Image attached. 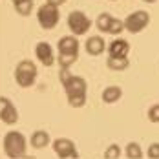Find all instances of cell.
Returning a JSON list of instances; mask_svg holds the SVG:
<instances>
[{"label":"cell","instance_id":"44dd1931","mask_svg":"<svg viewBox=\"0 0 159 159\" xmlns=\"http://www.w3.org/2000/svg\"><path fill=\"white\" fill-rule=\"evenodd\" d=\"M146 156L148 159H159V143H152L146 148Z\"/></svg>","mask_w":159,"mask_h":159},{"label":"cell","instance_id":"7a4b0ae2","mask_svg":"<svg viewBox=\"0 0 159 159\" xmlns=\"http://www.w3.org/2000/svg\"><path fill=\"white\" fill-rule=\"evenodd\" d=\"M2 148H4V154L9 159H22L28 154V139H26V135L22 132L9 130L4 135Z\"/></svg>","mask_w":159,"mask_h":159},{"label":"cell","instance_id":"ba28073f","mask_svg":"<svg viewBox=\"0 0 159 159\" xmlns=\"http://www.w3.org/2000/svg\"><path fill=\"white\" fill-rule=\"evenodd\" d=\"M51 148L59 159H79L77 144L68 137H57L55 141H51Z\"/></svg>","mask_w":159,"mask_h":159},{"label":"cell","instance_id":"8992f818","mask_svg":"<svg viewBox=\"0 0 159 159\" xmlns=\"http://www.w3.org/2000/svg\"><path fill=\"white\" fill-rule=\"evenodd\" d=\"M123 24H125V30L128 33H132V35H137V33H141L150 24V13H146L143 9H137V11H134V13H130V15L123 20Z\"/></svg>","mask_w":159,"mask_h":159},{"label":"cell","instance_id":"7402d4cb","mask_svg":"<svg viewBox=\"0 0 159 159\" xmlns=\"http://www.w3.org/2000/svg\"><path fill=\"white\" fill-rule=\"evenodd\" d=\"M46 4H51V6L59 7V6H62V4H66V0H46Z\"/></svg>","mask_w":159,"mask_h":159},{"label":"cell","instance_id":"4fadbf2b","mask_svg":"<svg viewBox=\"0 0 159 159\" xmlns=\"http://www.w3.org/2000/svg\"><path fill=\"white\" fill-rule=\"evenodd\" d=\"M51 144V135H49L46 130H35L30 137V146L35 150H42Z\"/></svg>","mask_w":159,"mask_h":159},{"label":"cell","instance_id":"ffe728a7","mask_svg":"<svg viewBox=\"0 0 159 159\" xmlns=\"http://www.w3.org/2000/svg\"><path fill=\"white\" fill-rule=\"evenodd\" d=\"M146 117H148V121L150 123H154V125H159V102L157 104H152L148 111H146Z\"/></svg>","mask_w":159,"mask_h":159},{"label":"cell","instance_id":"30bf717a","mask_svg":"<svg viewBox=\"0 0 159 159\" xmlns=\"http://www.w3.org/2000/svg\"><path fill=\"white\" fill-rule=\"evenodd\" d=\"M59 55H66V57H79V40L73 35H64L59 39Z\"/></svg>","mask_w":159,"mask_h":159},{"label":"cell","instance_id":"2e32d148","mask_svg":"<svg viewBox=\"0 0 159 159\" xmlns=\"http://www.w3.org/2000/svg\"><path fill=\"white\" fill-rule=\"evenodd\" d=\"M106 66L113 70V71H125L130 66V59L128 57H108L106 59Z\"/></svg>","mask_w":159,"mask_h":159},{"label":"cell","instance_id":"9c48e42d","mask_svg":"<svg viewBox=\"0 0 159 159\" xmlns=\"http://www.w3.org/2000/svg\"><path fill=\"white\" fill-rule=\"evenodd\" d=\"M0 121L6 125V126H13L18 123V110L16 106L11 102V99L6 95H0Z\"/></svg>","mask_w":159,"mask_h":159},{"label":"cell","instance_id":"9a60e30c","mask_svg":"<svg viewBox=\"0 0 159 159\" xmlns=\"http://www.w3.org/2000/svg\"><path fill=\"white\" fill-rule=\"evenodd\" d=\"M121 97H123V88L121 86H106L104 90H102V102H106V104H113V102H117V101H121Z\"/></svg>","mask_w":159,"mask_h":159},{"label":"cell","instance_id":"5bb4252c","mask_svg":"<svg viewBox=\"0 0 159 159\" xmlns=\"http://www.w3.org/2000/svg\"><path fill=\"white\" fill-rule=\"evenodd\" d=\"M130 53V42L125 39H115L108 46V55L110 57H128Z\"/></svg>","mask_w":159,"mask_h":159},{"label":"cell","instance_id":"52a82bcc","mask_svg":"<svg viewBox=\"0 0 159 159\" xmlns=\"http://www.w3.org/2000/svg\"><path fill=\"white\" fill-rule=\"evenodd\" d=\"M95 28L101 33H106V35H119V33L125 31V24L123 20L111 16L110 13H101L95 20Z\"/></svg>","mask_w":159,"mask_h":159},{"label":"cell","instance_id":"e0dca14e","mask_svg":"<svg viewBox=\"0 0 159 159\" xmlns=\"http://www.w3.org/2000/svg\"><path fill=\"white\" fill-rule=\"evenodd\" d=\"M125 156L128 159H143L144 152L143 148H141V144L135 143V141H132V143L126 144V148H125Z\"/></svg>","mask_w":159,"mask_h":159},{"label":"cell","instance_id":"d6986e66","mask_svg":"<svg viewBox=\"0 0 159 159\" xmlns=\"http://www.w3.org/2000/svg\"><path fill=\"white\" fill-rule=\"evenodd\" d=\"M121 154H123L121 146L115 144V143H111V144H108V148L104 150V159H119Z\"/></svg>","mask_w":159,"mask_h":159},{"label":"cell","instance_id":"ac0fdd59","mask_svg":"<svg viewBox=\"0 0 159 159\" xmlns=\"http://www.w3.org/2000/svg\"><path fill=\"white\" fill-rule=\"evenodd\" d=\"M15 6L16 13L22 16H28L33 11V0H11Z\"/></svg>","mask_w":159,"mask_h":159},{"label":"cell","instance_id":"277c9868","mask_svg":"<svg viewBox=\"0 0 159 159\" xmlns=\"http://www.w3.org/2000/svg\"><path fill=\"white\" fill-rule=\"evenodd\" d=\"M61 20V13L59 7L51 6V4H42L37 9V22L42 30H53Z\"/></svg>","mask_w":159,"mask_h":159},{"label":"cell","instance_id":"603a6c76","mask_svg":"<svg viewBox=\"0 0 159 159\" xmlns=\"http://www.w3.org/2000/svg\"><path fill=\"white\" fill-rule=\"evenodd\" d=\"M143 2H146V4H156L157 0H143Z\"/></svg>","mask_w":159,"mask_h":159},{"label":"cell","instance_id":"5b68a950","mask_svg":"<svg viewBox=\"0 0 159 159\" xmlns=\"http://www.w3.org/2000/svg\"><path fill=\"white\" fill-rule=\"evenodd\" d=\"M68 28L73 37H82L92 30V20L84 11H71L68 15Z\"/></svg>","mask_w":159,"mask_h":159},{"label":"cell","instance_id":"7c38bea8","mask_svg":"<svg viewBox=\"0 0 159 159\" xmlns=\"http://www.w3.org/2000/svg\"><path fill=\"white\" fill-rule=\"evenodd\" d=\"M84 49H86L88 55H93V57L102 55L104 49H106V40H104L102 37H99V35L88 37V40H86V44H84Z\"/></svg>","mask_w":159,"mask_h":159},{"label":"cell","instance_id":"8fae6325","mask_svg":"<svg viewBox=\"0 0 159 159\" xmlns=\"http://www.w3.org/2000/svg\"><path fill=\"white\" fill-rule=\"evenodd\" d=\"M35 57H37L39 62L42 66H46V68L55 64V53H53L51 44H48V42H39L35 46Z\"/></svg>","mask_w":159,"mask_h":159},{"label":"cell","instance_id":"3957f363","mask_svg":"<svg viewBox=\"0 0 159 159\" xmlns=\"http://www.w3.org/2000/svg\"><path fill=\"white\" fill-rule=\"evenodd\" d=\"M39 75V70H37V64L30 61V59H24L16 64L15 68V80L20 88H31L37 80Z\"/></svg>","mask_w":159,"mask_h":159},{"label":"cell","instance_id":"6da1fadb","mask_svg":"<svg viewBox=\"0 0 159 159\" xmlns=\"http://www.w3.org/2000/svg\"><path fill=\"white\" fill-rule=\"evenodd\" d=\"M59 79H61V84L64 86V92H66V97H68V104L71 108H82L86 104V99H88L86 79L80 77V75H73L66 68H61Z\"/></svg>","mask_w":159,"mask_h":159}]
</instances>
